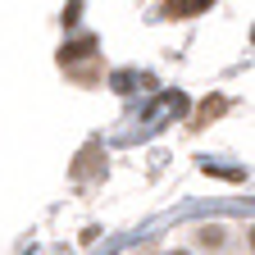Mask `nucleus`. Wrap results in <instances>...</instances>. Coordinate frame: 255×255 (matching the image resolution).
<instances>
[{"label": "nucleus", "instance_id": "2", "mask_svg": "<svg viewBox=\"0 0 255 255\" xmlns=\"http://www.w3.org/2000/svg\"><path fill=\"white\" fill-rule=\"evenodd\" d=\"M91 50H96V41H91V37H82V41H73V46H64V50H59V59H64V64H73V59H82V55H91Z\"/></svg>", "mask_w": 255, "mask_h": 255}, {"label": "nucleus", "instance_id": "4", "mask_svg": "<svg viewBox=\"0 0 255 255\" xmlns=\"http://www.w3.org/2000/svg\"><path fill=\"white\" fill-rule=\"evenodd\" d=\"M114 91H132V73H128V69L114 73Z\"/></svg>", "mask_w": 255, "mask_h": 255}, {"label": "nucleus", "instance_id": "1", "mask_svg": "<svg viewBox=\"0 0 255 255\" xmlns=\"http://www.w3.org/2000/svg\"><path fill=\"white\" fill-rule=\"evenodd\" d=\"M210 5H214V0H169L164 14H169V18H191V14H205Z\"/></svg>", "mask_w": 255, "mask_h": 255}, {"label": "nucleus", "instance_id": "3", "mask_svg": "<svg viewBox=\"0 0 255 255\" xmlns=\"http://www.w3.org/2000/svg\"><path fill=\"white\" fill-rule=\"evenodd\" d=\"M196 242H201V246H219V242H223V228H219V223H205V228L196 233Z\"/></svg>", "mask_w": 255, "mask_h": 255}, {"label": "nucleus", "instance_id": "5", "mask_svg": "<svg viewBox=\"0 0 255 255\" xmlns=\"http://www.w3.org/2000/svg\"><path fill=\"white\" fill-rule=\"evenodd\" d=\"M173 255H187V251H173Z\"/></svg>", "mask_w": 255, "mask_h": 255}]
</instances>
